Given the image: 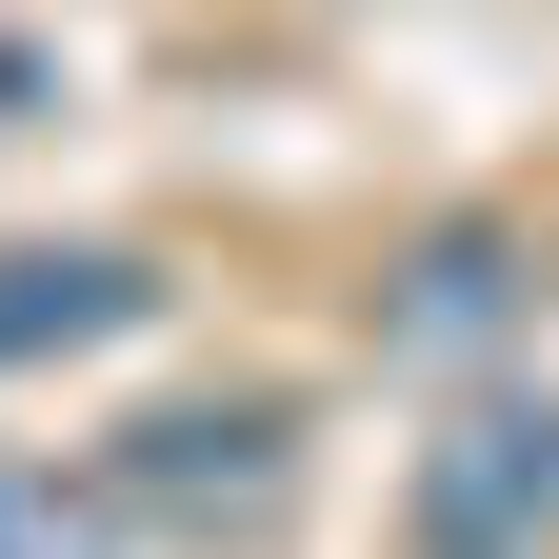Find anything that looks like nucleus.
Listing matches in <instances>:
<instances>
[{"instance_id":"obj_1","label":"nucleus","mask_w":559,"mask_h":559,"mask_svg":"<svg viewBox=\"0 0 559 559\" xmlns=\"http://www.w3.org/2000/svg\"><path fill=\"white\" fill-rule=\"evenodd\" d=\"M419 539L440 559H539L559 539V400H479L440 460H419Z\"/></svg>"},{"instance_id":"obj_2","label":"nucleus","mask_w":559,"mask_h":559,"mask_svg":"<svg viewBox=\"0 0 559 559\" xmlns=\"http://www.w3.org/2000/svg\"><path fill=\"white\" fill-rule=\"evenodd\" d=\"M280 479H300L280 400H180V419L120 440V500H160V520H280Z\"/></svg>"},{"instance_id":"obj_3","label":"nucleus","mask_w":559,"mask_h":559,"mask_svg":"<svg viewBox=\"0 0 559 559\" xmlns=\"http://www.w3.org/2000/svg\"><path fill=\"white\" fill-rule=\"evenodd\" d=\"M160 280L100 260V240H60V260H0V360H81V340H120Z\"/></svg>"},{"instance_id":"obj_4","label":"nucleus","mask_w":559,"mask_h":559,"mask_svg":"<svg viewBox=\"0 0 559 559\" xmlns=\"http://www.w3.org/2000/svg\"><path fill=\"white\" fill-rule=\"evenodd\" d=\"M120 539V479H60V460H0V559H100Z\"/></svg>"},{"instance_id":"obj_5","label":"nucleus","mask_w":559,"mask_h":559,"mask_svg":"<svg viewBox=\"0 0 559 559\" xmlns=\"http://www.w3.org/2000/svg\"><path fill=\"white\" fill-rule=\"evenodd\" d=\"M460 320H500V260H479V240H460V260H419V340H460Z\"/></svg>"}]
</instances>
